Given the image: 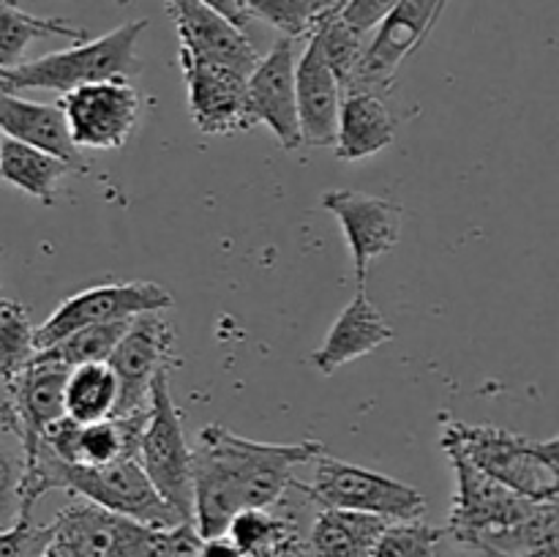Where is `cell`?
<instances>
[{
  "mask_svg": "<svg viewBox=\"0 0 559 557\" xmlns=\"http://www.w3.org/2000/svg\"><path fill=\"white\" fill-rule=\"evenodd\" d=\"M36 38H71L87 42L85 27H74L58 16L27 14L16 5V0H0V69L20 66L25 49Z\"/></svg>",
  "mask_w": 559,
  "mask_h": 557,
  "instance_id": "26",
  "label": "cell"
},
{
  "mask_svg": "<svg viewBox=\"0 0 559 557\" xmlns=\"http://www.w3.org/2000/svg\"><path fill=\"white\" fill-rule=\"evenodd\" d=\"M173 304L175 298L169 289L156 282L96 284L66 298L41 325L33 328V347L47 349L80 328L131 320L145 311H167Z\"/></svg>",
  "mask_w": 559,
  "mask_h": 557,
  "instance_id": "9",
  "label": "cell"
},
{
  "mask_svg": "<svg viewBox=\"0 0 559 557\" xmlns=\"http://www.w3.org/2000/svg\"><path fill=\"white\" fill-rule=\"evenodd\" d=\"M388 524V519L374 513L322 508L311 524L309 546L317 557H374Z\"/></svg>",
  "mask_w": 559,
  "mask_h": 557,
  "instance_id": "23",
  "label": "cell"
},
{
  "mask_svg": "<svg viewBox=\"0 0 559 557\" xmlns=\"http://www.w3.org/2000/svg\"><path fill=\"white\" fill-rule=\"evenodd\" d=\"M448 0H399L396 9L371 31L369 47L344 93L364 91L385 98L404 60L426 42Z\"/></svg>",
  "mask_w": 559,
  "mask_h": 557,
  "instance_id": "11",
  "label": "cell"
},
{
  "mask_svg": "<svg viewBox=\"0 0 559 557\" xmlns=\"http://www.w3.org/2000/svg\"><path fill=\"white\" fill-rule=\"evenodd\" d=\"M278 557H317V555H314V552H311L309 541H306L304 535H298V538H295L293 544H289L287 549H284Z\"/></svg>",
  "mask_w": 559,
  "mask_h": 557,
  "instance_id": "37",
  "label": "cell"
},
{
  "mask_svg": "<svg viewBox=\"0 0 559 557\" xmlns=\"http://www.w3.org/2000/svg\"><path fill=\"white\" fill-rule=\"evenodd\" d=\"M295 38L282 36L246 80V109L251 126L265 123L284 151H298L304 145L295 96Z\"/></svg>",
  "mask_w": 559,
  "mask_h": 557,
  "instance_id": "14",
  "label": "cell"
},
{
  "mask_svg": "<svg viewBox=\"0 0 559 557\" xmlns=\"http://www.w3.org/2000/svg\"><path fill=\"white\" fill-rule=\"evenodd\" d=\"M311 36L320 44L322 55H325L328 66H331V71L336 74L342 91H347L355 71H358L360 60H364L366 47H369L371 33H364L355 25H349L342 16V9H333L322 16V22L314 27Z\"/></svg>",
  "mask_w": 559,
  "mask_h": 557,
  "instance_id": "28",
  "label": "cell"
},
{
  "mask_svg": "<svg viewBox=\"0 0 559 557\" xmlns=\"http://www.w3.org/2000/svg\"><path fill=\"white\" fill-rule=\"evenodd\" d=\"M295 96H298V123L304 145H336L344 91L314 36H309V44L295 66Z\"/></svg>",
  "mask_w": 559,
  "mask_h": 557,
  "instance_id": "19",
  "label": "cell"
},
{
  "mask_svg": "<svg viewBox=\"0 0 559 557\" xmlns=\"http://www.w3.org/2000/svg\"><path fill=\"white\" fill-rule=\"evenodd\" d=\"M58 107L80 151H115L134 134L142 98L129 80H104L63 93Z\"/></svg>",
  "mask_w": 559,
  "mask_h": 557,
  "instance_id": "10",
  "label": "cell"
},
{
  "mask_svg": "<svg viewBox=\"0 0 559 557\" xmlns=\"http://www.w3.org/2000/svg\"><path fill=\"white\" fill-rule=\"evenodd\" d=\"M136 462L142 464L158 495L180 513L183 522L194 517V473H191V446L186 440L183 420L169 393L167 369L158 371L147 399V420L136 446Z\"/></svg>",
  "mask_w": 559,
  "mask_h": 557,
  "instance_id": "5",
  "label": "cell"
},
{
  "mask_svg": "<svg viewBox=\"0 0 559 557\" xmlns=\"http://www.w3.org/2000/svg\"><path fill=\"white\" fill-rule=\"evenodd\" d=\"M197 557H243V552L229 541V535H216V538H202Z\"/></svg>",
  "mask_w": 559,
  "mask_h": 557,
  "instance_id": "35",
  "label": "cell"
},
{
  "mask_svg": "<svg viewBox=\"0 0 559 557\" xmlns=\"http://www.w3.org/2000/svg\"><path fill=\"white\" fill-rule=\"evenodd\" d=\"M71 173H76V169L60 156H55V153L25 145V142L9 140V137L3 140L0 178L14 186V189L31 194L33 200L44 202V205H52L60 180Z\"/></svg>",
  "mask_w": 559,
  "mask_h": 557,
  "instance_id": "24",
  "label": "cell"
},
{
  "mask_svg": "<svg viewBox=\"0 0 559 557\" xmlns=\"http://www.w3.org/2000/svg\"><path fill=\"white\" fill-rule=\"evenodd\" d=\"M396 137V118L388 109L385 98L377 93L349 91L342 96L336 131V156L344 162L377 156L393 145Z\"/></svg>",
  "mask_w": 559,
  "mask_h": 557,
  "instance_id": "22",
  "label": "cell"
},
{
  "mask_svg": "<svg viewBox=\"0 0 559 557\" xmlns=\"http://www.w3.org/2000/svg\"><path fill=\"white\" fill-rule=\"evenodd\" d=\"M314 478L298 486L320 508H344V511L374 513L388 522H415L426 513V497L404 481L388 478L374 470L342 462L328 451L314 457Z\"/></svg>",
  "mask_w": 559,
  "mask_h": 557,
  "instance_id": "4",
  "label": "cell"
},
{
  "mask_svg": "<svg viewBox=\"0 0 559 557\" xmlns=\"http://www.w3.org/2000/svg\"><path fill=\"white\" fill-rule=\"evenodd\" d=\"M173 339V322L164 317V311H145V315L131 317L129 328L107 360L118 377L115 415H129L145 407L153 380L158 371L167 369Z\"/></svg>",
  "mask_w": 559,
  "mask_h": 557,
  "instance_id": "13",
  "label": "cell"
},
{
  "mask_svg": "<svg viewBox=\"0 0 559 557\" xmlns=\"http://www.w3.org/2000/svg\"><path fill=\"white\" fill-rule=\"evenodd\" d=\"M60 489L74 491L82 500L96 502L107 511L134 519L147 528L167 530L183 524L180 513L151 484L136 457L115 459L98 467L60 462Z\"/></svg>",
  "mask_w": 559,
  "mask_h": 557,
  "instance_id": "6",
  "label": "cell"
},
{
  "mask_svg": "<svg viewBox=\"0 0 559 557\" xmlns=\"http://www.w3.org/2000/svg\"><path fill=\"white\" fill-rule=\"evenodd\" d=\"M205 5H211V9H216L218 14H224L227 20H233L238 27H246V22L251 20L249 14H246V9L240 5V0H202Z\"/></svg>",
  "mask_w": 559,
  "mask_h": 557,
  "instance_id": "36",
  "label": "cell"
},
{
  "mask_svg": "<svg viewBox=\"0 0 559 557\" xmlns=\"http://www.w3.org/2000/svg\"><path fill=\"white\" fill-rule=\"evenodd\" d=\"M347 0H240L246 14L267 22L287 38H309L322 16L344 9Z\"/></svg>",
  "mask_w": 559,
  "mask_h": 557,
  "instance_id": "29",
  "label": "cell"
},
{
  "mask_svg": "<svg viewBox=\"0 0 559 557\" xmlns=\"http://www.w3.org/2000/svg\"><path fill=\"white\" fill-rule=\"evenodd\" d=\"M118 404V377L107 360L71 366L63 386L66 418L76 424H93L115 415Z\"/></svg>",
  "mask_w": 559,
  "mask_h": 557,
  "instance_id": "25",
  "label": "cell"
},
{
  "mask_svg": "<svg viewBox=\"0 0 559 557\" xmlns=\"http://www.w3.org/2000/svg\"><path fill=\"white\" fill-rule=\"evenodd\" d=\"M147 27L145 20L126 22L107 36L80 42L71 49L49 52L36 60H22L20 66L0 69V91H55L69 93L74 87L104 80H129L136 74V42Z\"/></svg>",
  "mask_w": 559,
  "mask_h": 557,
  "instance_id": "3",
  "label": "cell"
},
{
  "mask_svg": "<svg viewBox=\"0 0 559 557\" xmlns=\"http://www.w3.org/2000/svg\"><path fill=\"white\" fill-rule=\"evenodd\" d=\"M227 535L243 557H278L300 530L293 519L273 513L271 508H243L233 517Z\"/></svg>",
  "mask_w": 559,
  "mask_h": 557,
  "instance_id": "27",
  "label": "cell"
},
{
  "mask_svg": "<svg viewBox=\"0 0 559 557\" xmlns=\"http://www.w3.org/2000/svg\"><path fill=\"white\" fill-rule=\"evenodd\" d=\"M49 538H52L49 524L20 519L11 528L0 530V557H47Z\"/></svg>",
  "mask_w": 559,
  "mask_h": 557,
  "instance_id": "33",
  "label": "cell"
},
{
  "mask_svg": "<svg viewBox=\"0 0 559 557\" xmlns=\"http://www.w3.org/2000/svg\"><path fill=\"white\" fill-rule=\"evenodd\" d=\"M33 325L27 309L0 298V380L9 382L33 358Z\"/></svg>",
  "mask_w": 559,
  "mask_h": 557,
  "instance_id": "31",
  "label": "cell"
},
{
  "mask_svg": "<svg viewBox=\"0 0 559 557\" xmlns=\"http://www.w3.org/2000/svg\"><path fill=\"white\" fill-rule=\"evenodd\" d=\"M180 69L186 76L189 109L197 129L213 137L251 129L249 109H246V80L249 76L227 69V66L183 58V55H180Z\"/></svg>",
  "mask_w": 559,
  "mask_h": 557,
  "instance_id": "18",
  "label": "cell"
},
{
  "mask_svg": "<svg viewBox=\"0 0 559 557\" xmlns=\"http://www.w3.org/2000/svg\"><path fill=\"white\" fill-rule=\"evenodd\" d=\"M49 528L47 557H151L162 533L91 500L69 502Z\"/></svg>",
  "mask_w": 559,
  "mask_h": 557,
  "instance_id": "8",
  "label": "cell"
},
{
  "mask_svg": "<svg viewBox=\"0 0 559 557\" xmlns=\"http://www.w3.org/2000/svg\"><path fill=\"white\" fill-rule=\"evenodd\" d=\"M322 208L331 211L342 224L355 260V278H358V287H364L369 262L391 251L402 235V208L355 189L325 191Z\"/></svg>",
  "mask_w": 559,
  "mask_h": 557,
  "instance_id": "16",
  "label": "cell"
},
{
  "mask_svg": "<svg viewBox=\"0 0 559 557\" xmlns=\"http://www.w3.org/2000/svg\"><path fill=\"white\" fill-rule=\"evenodd\" d=\"M71 366L55 358L47 349L33 353V358L5 382L9 402L3 404V426L20 440L22 459H33L49 424L63 418V386Z\"/></svg>",
  "mask_w": 559,
  "mask_h": 557,
  "instance_id": "12",
  "label": "cell"
},
{
  "mask_svg": "<svg viewBox=\"0 0 559 557\" xmlns=\"http://www.w3.org/2000/svg\"><path fill=\"white\" fill-rule=\"evenodd\" d=\"M0 131L9 140L55 153L63 162H69L80 175L87 173V164L82 162V151L71 140L69 126H66L58 104L27 102L16 93L0 91Z\"/></svg>",
  "mask_w": 559,
  "mask_h": 557,
  "instance_id": "21",
  "label": "cell"
},
{
  "mask_svg": "<svg viewBox=\"0 0 559 557\" xmlns=\"http://www.w3.org/2000/svg\"><path fill=\"white\" fill-rule=\"evenodd\" d=\"M167 14L173 20L180 38V55L183 58L207 60V63L227 66L249 76L260 63L254 44L216 9L205 5L202 0H164Z\"/></svg>",
  "mask_w": 559,
  "mask_h": 557,
  "instance_id": "15",
  "label": "cell"
},
{
  "mask_svg": "<svg viewBox=\"0 0 559 557\" xmlns=\"http://www.w3.org/2000/svg\"><path fill=\"white\" fill-rule=\"evenodd\" d=\"M393 339V328L388 325L385 317L377 311L364 287H358L355 298L349 300L347 309L336 317L333 328L328 331L325 342L320 349H314L311 364L322 375H333L349 360H358L364 355L374 353L377 347L388 344Z\"/></svg>",
  "mask_w": 559,
  "mask_h": 557,
  "instance_id": "20",
  "label": "cell"
},
{
  "mask_svg": "<svg viewBox=\"0 0 559 557\" xmlns=\"http://www.w3.org/2000/svg\"><path fill=\"white\" fill-rule=\"evenodd\" d=\"M147 420V404L129 415H109L93 424H76L71 418H58L47 426L41 442H47L49 451L63 464H85L98 467L115 459L136 457L142 429Z\"/></svg>",
  "mask_w": 559,
  "mask_h": 557,
  "instance_id": "17",
  "label": "cell"
},
{
  "mask_svg": "<svg viewBox=\"0 0 559 557\" xmlns=\"http://www.w3.org/2000/svg\"><path fill=\"white\" fill-rule=\"evenodd\" d=\"M3 140L5 137H3V131H0V153H3Z\"/></svg>",
  "mask_w": 559,
  "mask_h": 557,
  "instance_id": "38",
  "label": "cell"
},
{
  "mask_svg": "<svg viewBox=\"0 0 559 557\" xmlns=\"http://www.w3.org/2000/svg\"><path fill=\"white\" fill-rule=\"evenodd\" d=\"M445 453L456 473V497L448 519V533L462 546L473 549L478 541L516 528L535 511L538 500H530L502 486L500 481L475 467L464 453L453 448H445Z\"/></svg>",
  "mask_w": 559,
  "mask_h": 557,
  "instance_id": "7",
  "label": "cell"
},
{
  "mask_svg": "<svg viewBox=\"0 0 559 557\" xmlns=\"http://www.w3.org/2000/svg\"><path fill=\"white\" fill-rule=\"evenodd\" d=\"M22 473L25 459L16 457L14 448L0 435V530L22 519Z\"/></svg>",
  "mask_w": 559,
  "mask_h": 557,
  "instance_id": "32",
  "label": "cell"
},
{
  "mask_svg": "<svg viewBox=\"0 0 559 557\" xmlns=\"http://www.w3.org/2000/svg\"><path fill=\"white\" fill-rule=\"evenodd\" d=\"M399 0H347L342 9V16L355 25L358 31L371 33L393 9H396Z\"/></svg>",
  "mask_w": 559,
  "mask_h": 557,
  "instance_id": "34",
  "label": "cell"
},
{
  "mask_svg": "<svg viewBox=\"0 0 559 557\" xmlns=\"http://www.w3.org/2000/svg\"><path fill=\"white\" fill-rule=\"evenodd\" d=\"M129 328V320H115V322H98V325L80 328V331L69 333L60 339L58 344L47 347L55 358L63 360L66 366H80V364H96V360H109L115 344ZM38 353V349H36Z\"/></svg>",
  "mask_w": 559,
  "mask_h": 557,
  "instance_id": "30",
  "label": "cell"
},
{
  "mask_svg": "<svg viewBox=\"0 0 559 557\" xmlns=\"http://www.w3.org/2000/svg\"><path fill=\"white\" fill-rule=\"evenodd\" d=\"M442 448L464 453L508 489L530 500H559V457L555 440L535 442L489 424H442Z\"/></svg>",
  "mask_w": 559,
  "mask_h": 557,
  "instance_id": "2",
  "label": "cell"
},
{
  "mask_svg": "<svg viewBox=\"0 0 559 557\" xmlns=\"http://www.w3.org/2000/svg\"><path fill=\"white\" fill-rule=\"evenodd\" d=\"M325 451L320 440L257 442L211 424L200 429L191 448L194 517L200 538L227 535L229 522L243 508H271L295 484L293 470L311 464Z\"/></svg>",
  "mask_w": 559,
  "mask_h": 557,
  "instance_id": "1",
  "label": "cell"
}]
</instances>
